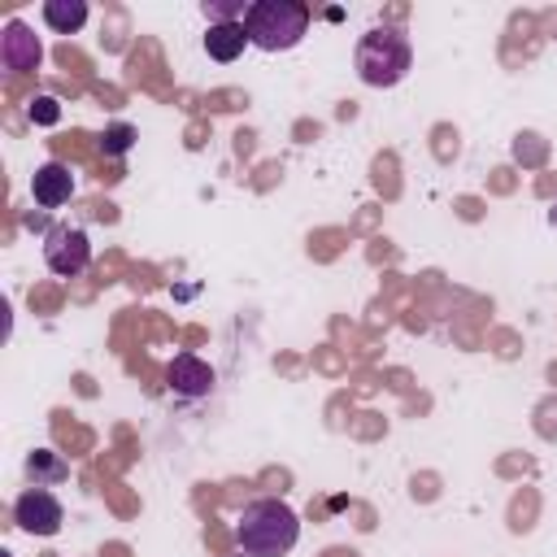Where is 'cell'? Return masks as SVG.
I'll list each match as a JSON object with an SVG mask.
<instances>
[{
  "label": "cell",
  "mask_w": 557,
  "mask_h": 557,
  "mask_svg": "<svg viewBox=\"0 0 557 557\" xmlns=\"http://www.w3.org/2000/svg\"><path fill=\"white\" fill-rule=\"evenodd\" d=\"M235 535L248 557H283L300 540V518L287 500H252L244 505Z\"/></svg>",
  "instance_id": "1"
},
{
  "label": "cell",
  "mask_w": 557,
  "mask_h": 557,
  "mask_svg": "<svg viewBox=\"0 0 557 557\" xmlns=\"http://www.w3.org/2000/svg\"><path fill=\"white\" fill-rule=\"evenodd\" d=\"M352 65H357V78L366 87H396L409 74V65H413V48H409L405 30H396V26H370L357 39Z\"/></svg>",
  "instance_id": "2"
},
{
  "label": "cell",
  "mask_w": 557,
  "mask_h": 557,
  "mask_svg": "<svg viewBox=\"0 0 557 557\" xmlns=\"http://www.w3.org/2000/svg\"><path fill=\"white\" fill-rule=\"evenodd\" d=\"M239 22L248 30V44H257L261 52H287V48L300 44V35L309 26V4H300V0H252Z\"/></svg>",
  "instance_id": "3"
},
{
  "label": "cell",
  "mask_w": 557,
  "mask_h": 557,
  "mask_svg": "<svg viewBox=\"0 0 557 557\" xmlns=\"http://www.w3.org/2000/svg\"><path fill=\"white\" fill-rule=\"evenodd\" d=\"M44 261L52 274L61 278H74L78 270H87L91 261V244H87V231L83 226H52L44 235Z\"/></svg>",
  "instance_id": "4"
},
{
  "label": "cell",
  "mask_w": 557,
  "mask_h": 557,
  "mask_svg": "<svg viewBox=\"0 0 557 557\" xmlns=\"http://www.w3.org/2000/svg\"><path fill=\"white\" fill-rule=\"evenodd\" d=\"M13 518H17V527L26 535H57L61 522H65V509H61V500L48 487H26L13 500Z\"/></svg>",
  "instance_id": "5"
},
{
  "label": "cell",
  "mask_w": 557,
  "mask_h": 557,
  "mask_svg": "<svg viewBox=\"0 0 557 557\" xmlns=\"http://www.w3.org/2000/svg\"><path fill=\"white\" fill-rule=\"evenodd\" d=\"M30 196H35V205H44V209L70 205V196H74V170L61 165V161H44V165L30 174Z\"/></svg>",
  "instance_id": "6"
},
{
  "label": "cell",
  "mask_w": 557,
  "mask_h": 557,
  "mask_svg": "<svg viewBox=\"0 0 557 557\" xmlns=\"http://www.w3.org/2000/svg\"><path fill=\"white\" fill-rule=\"evenodd\" d=\"M244 44H248V30H244V22H209V30H205V52L213 57V61H235L239 52H244Z\"/></svg>",
  "instance_id": "7"
},
{
  "label": "cell",
  "mask_w": 557,
  "mask_h": 557,
  "mask_svg": "<svg viewBox=\"0 0 557 557\" xmlns=\"http://www.w3.org/2000/svg\"><path fill=\"white\" fill-rule=\"evenodd\" d=\"M4 65L9 70H35L39 65V39L22 26V22H9L4 26V48H0Z\"/></svg>",
  "instance_id": "8"
},
{
  "label": "cell",
  "mask_w": 557,
  "mask_h": 557,
  "mask_svg": "<svg viewBox=\"0 0 557 557\" xmlns=\"http://www.w3.org/2000/svg\"><path fill=\"white\" fill-rule=\"evenodd\" d=\"M170 387H178V392H187V396H200V392L213 387V374H209V366H200L196 357H178V361L170 366Z\"/></svg>",
  "instance_id": "9"
},
{
  "label": "cell",
  "mask_w": 557,
  "mask_h": 557,
  "mask_svg": "<svg viewBox=\"0 0 557 557\" xmlns=\"http://www.w3.org/2000/svg\"><path fill=\"white\" fill-rule=\"evenodd\" d=\"M44 22L57 35H74L87 22V4L83 0H44Z\"/></svg>",
  "instance_id": "10"
},
{
  "label": "cell",
  "mask_w": 557,
  "mask_h": 557,
  "mask_svg": "<svg viewBox=\"0 0 557 557\" xmlns=\"http://www.w3.org/2000/svg\"><path fill=\"white\" fill-rule=\"evenodd\" d=\"M100 144H104V152H126V148L135 144V131H131L126 122H117V126H109V131H104V139H100Z\"/></svg>",
  "instance_id": "11"
},
{
  "label": "cell",
  "mask_w": 557,
  "mask_h": 557,
  "mask_svg": "<svg viewBox=\"0 0 557 557\" xmlns=\"http://www.w3.org/2000/svg\"><path fill=\"white\" fill-rule=\"evenodd\" d=\"M35 104H39V109H30V113H35L39 122H52V117H57V104H52V100H35Z\"/></svg>",
  "instance_id": "12"
},
{
  "label": "cell",
  "mask_w": 557,
  "mask_h": 557,
  "mask_svg": "<svg viewBox=\"0 0 557 557\" xmlns=\"http://www.w3.org/2000/svg\"><path fill=\"white\" fill-rule=\"evenodd\" d=\"M548 222H553V231H557V200H553V209H548Z\"/></svg>",
  "instance_id": "13"
}]
</instances>
